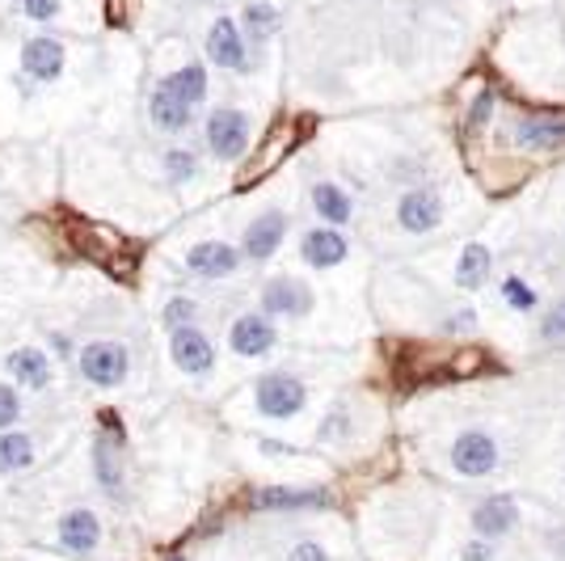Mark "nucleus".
Returning a JSON list of instances; mask_svg holds the SVG:
<instances>
[{"label": "nucleus", "mask_w": 565, "mask_h": 561, "mask_svg": "<svg viewBox=\"0 0 565 561\" xmlns=\"http://www.w3.org/2000/svg\"><path fill=\"white\" fill-rule=\"evenodd\" d=\"M76 372L89 389H118L131 375V351L115 338H94L76 351Z\"/></svg>", "instance_id": "obj_1"}, {"label": "nucleus", "mask_w": 565, "mask_h": 561, "mask_svg": "<svg viewBox=\"0 0 565 561\" xmlns=\"http://www.w3.org/2000/svg\"><path fill=\"white\" fill-rule=\"evenodd\" d=\"M254 405H258L262 419L270 422H287L296 414H305L308 405V384L296 372H266L254 384Z\"/></svg>", "instance_id": "obj_2"}, {"label": "nucleus", "mask_w": 565, "mask_h": 561, "mask_svg": "<svg viewBox=\"0 0 565 561\" xmlns=\"http://www.w3.org/2000/svg\"><path fill=\"white\" fill-rule=\"evenodd\" d=\"M249 136H254V118L236 106H215L203 123V140L215 161H241L249 148Z\"/></svg>", "instance_id": "obj_3"}, {"label": "nucleus", "mask_w": 565, "mask_h": 561, "mask_svg": "<svg viewBox=\"0 0 565 561\" xmlns=\"http://www.w3.org/2000/svg\"><path fill=\"white\" fill-rule=\"evenodd\" d=\"M203 51H207V64L224 72H249L254 68V51L245 43L236 18H215L207 25V39H203Z\"/></svg>", "instance_id": "obj_4"}, {"label": "nucleus", "mask_w": 565, "mask_h": 561, "mask_svg": "<svg viewBox=\"0 0 565 561\" xmlns=\"http://www.w3.org/2000/svg\"><path fill=\"white\" fill-rule=\"evenodd\" d=\"M451 468L460 477H490L498 468V440L486 426H469L451 440Z\"/></svg>", "instance_id": "obj_5"}, {"label": "nucleus", "mask_w": 565, "mask_h": 561, "mask_svg": "<svg viewBox=\"0 0 565 561\" xmlns=\"http://www.w3.org/2000/svg\"><path fill=\"white\" fill-rule=\"evenodd\" d=\"M444 215H448V203L435 187H409L397 199V224L414 236L435 233L444 224Z\"/></svg>", "instance_id": "obj_6"}, {"label": "nucleus", "mask_w": 565, "mask_h": 561, "mask_svg": "<svg viewBox=\"0 0 565 561\" xmlns=\"http://www.w3.org/2000/svg\"><path fill=\"white\" fill-rule=\"evenodd\" d=\"M94 481L110 502H127V461H122V435L97 431L94 440Z\"/></svg>", "instance_id": "obj_7"}, {"label": "nucleus", "mask_w": 565, "mask_h": 561, "mask_svg": "<svg viewBox=\"0 0 565 561\" xmlns=\"http://www.w3.org/2000/svg\"><path fill=\"white\" fill-rule=\"evenodd\" d=\"M262 313L270 321H296L312 313V287L291 275H275V279L262 283Z\"/></svg>", "instance_id": "obj_8"}, {"label": "nucleus", "mask_w": 565, "mask_h": 561, "mask_svg": "<svg viewBox=\"0 0 565 561\" xmlns=\"http://www.w3.org/2000/svg\"><path fill=\"white\" fill-rule=\"evenodd\" d=\"M169 359H173V368H178V372L207 375L215 368V347H212V338H207L199 326L169 329Z\"/></svg>", "instance_id": "obj_9"}, {"label": "nucleus", "mask_w": 565, "mask_h": 561, "mask_svg": "<svg viewBox=\"0 0 565 561\" xmlns=\"http://www.w3.org/2000/svg\"><path fill=\"white\" fill-rule=\"evenodd\" d=\"M64 64H68V51L60 39L51 34H30L22 43V72L34 81V85H55L64 76Z\"/></svg>", "instance_id": "obj_10"}, {"label": "nucleus", "mask_w": 565, "mask_h": 561, "mask_svg": "<svg viewBox=\"0 0 565 561\" xmlns=\"http://www.w3.org/2000/svg\"><path fill=\"white\" fill-rule=\"evenodd\" d=\"M287 229H291L287 211H279V208L262 211L258 220L245 229V236H241V245H236V250H241V257H245V262H270V257L279 254Z\"/></svg>", "instance_id": "obj_11"}, {"label": "nucleus", "mask_w": 565, "mask_h": 561, "mask_svg": "<svg viewBox=\"0 0 565 561\" xmlns=\"http://www.w3.org/2000/svg\"><path fill=\"white\" fill-rule=\"evenodd\" d=\"M275 342H279V326L266 313H241L228 326V347L241 359H262L275 351Z\"/></svg>", "instance_id": "obj_12"}, {"label": "nucleus", "mask_w": 565, "mask_h": 561, "mask_svg": "<svg viewBox=\"0 0 565 561\" xmlns=\"http://www.w3.org/2000/svg\"><path fill=\"white\" fill-rule=\"evenodd\" d=\"M241 250L236 245H228V241H199V245H190L186 250V271L194 275V279H228V275H236L241 271Z\"/></svg>", "instance_id": "obj_13"}, {"label": "nucleus", "mask_w": 565, "mask_h": 561, "mask_svg": "<svg viewBox=\"0 0 565 561\" xmlns=\"http://www.w3.org/2000/svg\"><path fill=\"white\" fill-rule=\"evenodd\" d=\"M519 152H557L565 148V115H523L511 131Z\"/></svg>", "instance_id": "obj_14"}, {"label": "nucleus", "mask_w": 565, "mask_h": 561, "mask_svg": "<svg viewBox=\"0 0 565 561\" xmlns=\"http://www.w3.org/2000/svg\"><path fill=\"white\" fill-rule=\"evenodd\" d=\"M4 368L13 375V384L25 389V393H47L51 380H55V359L43 347H18V351H9Z\"/></svg>", "instance_id": "obj_15"}, {"label": "nucleus", "mask_w": 565, "mask_h": 561, "mask_svg": "<svg viewBox=\"0 0 565 561\" xmlns=\"http://www.w3.org/2000/svg\"><path fill=\"white\" fill-rule=\"evenodd\" d=\"M102 544V519L89 507H72L60 519V549L68 558H94Z\"/></svg>", "instance_id": "obj_16"}, {"label": "nucleus", "mask_w": 565, "mask_h": 561, "mask_svg": "<svg viewBox=\"0 0 565 561\" xmlns=\"http://www.w3.org/2000/svg\"><path fill=\"white\" fill-rule=\"evenodd\" d=\"M347 254H351V245H347L342 229L321 224V229H308L300 236V257H305V266H312V271H333V266L347 262Z\"/></svg>", "instance_id": "obj_17"}, {"label": "nucleus", "mask_w": 565, "mask_h": 561, "mask_svg": "<svg viewBox=\"0 0 565 561\" xmlns=\"http://www.w3.org/2000/svg\"><path fill=\"white\" fill-rule=\"evenodd\" d=\"M511 528H519V502L511 494H490L486 502L472 507V532L481 540L507 537Z\"/></svg>", "instance_id": "obj_18"}, {"label": "nucleus", "mask_w": 565, "mask_h": 561, "mask_svg": "<svg viewBox=\"0 0 565 561\" xmlns=\"http://www.w3.org/2000/svg\"><path fill=\"white\" fill-rule=\"evenodd\" d=\"M148 118H152L157 131L182 136V131H190V123H194V106H186L178 94H169L166 85H157L152 97H148Z\"/></svg>", "instance_id": "obj_19"}, {"label": "nucleus", "mask_w": 565, "mask_h": 561, "mask_svg": "<svg viewBox=\"0 0 565 561\" xmlns=\"http://www.w3.org/2000/svg\"><path fill=\"white\" fill-rule=\"evenodd\" d=\"M236 25H241V34H245V43H249V51L266 47L275 34L282 30V13L270 4V0H249L245 9H241V18H236Z\"/></svg>", "instance_id": "obj_20"}, {"label": "nucleus", "mask_w": 565, "mask_h": 561, "mask_svg": "<svg viewBox=\"0 0 565 561\" xmlns=\"http://www.w3.org/2000/svg\"><path fill=\"white\" fill-rule=\"evenodd\" d=\"M258 511H312L326 507V490H300V486H266L254 494Z\"/></svg>", "instance_id": "obj_21"}, {"label": "nucleus", "mask_w": 565, "mask_h": 561, "mask_svg": "<svg viewBox=\"0 0 565 561\" xmlns=\"http://www.w3.org/2000/svg\"><path fill=\"white\" fill-rule=\"evenodd\" d=\"M490 271H494V254H490V245L472 241V245H465L460 257H456V275H451V279H456L460 292H477V287H486Z\"/></svg>", "instance_id": "obj_22"}, {"label": "nucleus", "mask_w": 565, "mask_h": 561, "mask_svg": "<svg viewBox=\"0 0 565 561\" xmlns=\"http://www.w3.org/2000/svg\"><path fill=\"white\" fill-rule=\"evenodd\" d=\"M312 211H317L321 224H330V229L351 224V215H354L351 190H342L338 182H317V187H312Z\"/></svg>", "instance_id": "obj_23"}, {"label": "nucleus", "mask_w": 565, "mask_h": 561, "mask_svg": "<svg viewBox=\"0 0 565 561\" xmlns=\"http://www.w3.org/2000/svg\"><path fill=\"white\" fill-rule=\"evenodd\" d=\"M161 85H166L169 94L182 97L186 106H194V110H199V106L207 102V94H212V81H207V64H182L178 72H169Z\"/></svg>", "instance_id": "obj_24"}, {"label": "nucleus", "mask_w": 565, "mask_h": 561, "mask_svg": "<svg viewBox=\"0 0 565 561\" xmlns=\"http://www.w3.org/2000/svg\"><path fill=\"white\" fill-rule=\"evenodd\" d=\"M39 447L25 431H0V477H18L25 468H34Z\"/></svg>", "instance_id": "obj_25"}, {"label": "nucleus", "mask_w": 565, "mask_h": 561, "mask_svg": "<svg viewBox=\"0 0 565 561\" xmlns=\"http://www.w3.org/2000/svg\"><path fill=\"white\" fill-rule=\"evenodd\" d=\"M502 300H507V308H515V313H532V308L541 305L536 287H532L527 279H519V275L502 279Z\"/></svg>", "instance_id": "obj_26"}, {"label": "nucleus", "mask_w": 565, "mask_h": 561, "mask_svg": "<svg viewBox=\"0 0 565 561\" xmlns=\"http://www.w3.org/2000/svg\"><path fill=\"white\" fill-rule=\"evenodd\" d=\"M199 173V157L190 152V148H169L166 152V178L173 182V187H182V182H190Z\"/></svg>", "instance_id": "obj_27"}, {"label": "nucleus", "mask_w": 565, "mask_h": 561, "mask_svg": "<svg viewBox=\"0 0 565 561\" xmlns=\"http://www.w3.org/2000/svg\"><path fill=\"white\" fill-rule=\"evenodd\" d=\"M22 422V393L13 380H0V431H13Z\"/></svg>", "instance_id": "obj_28"}, {"label": "nucleus", "mask_w": 565, "mask_h": 561, "mask_svg": "<svg viewBox=\"0 0 565 561\" xmlns=\"http://www.w3.org/2000/svg\"><path fill=\"white\" fill-rule=\"evenodd\" d=\"M161 321H166V329L199 326V305H194L190 296H173L166 305V313H161Z\"/></svg>", "instance_id": "obj_29"}, {"label": "nucleus", "mask_w": 565, "mask_h": 561, "mask_svg": "<svg viewBox=\"0 0 565 561\" xmlns=\"http://www.w3.org/2000/svg\"><path fill=\"white\" fill-rule=\"evenodd\" d=\"M541 342L544 347H565V296L544 313L541 321Z\"/></svg>", "instance_id": "obj_30"}, {"label": "nucleus", "mask_w": 565, "mask_h": 561, "mask_svg": "<svg viewBox=\"0 0 565 561\" xmlns=\"http://www.w3.org/2000/svg\"><path fill=\"white\" fill-rule=\"evenodd\" d=\"M22 13L30 18V22L47 25L64 13V0H22Z\"/></svg>", "instance_id": "obj_31"}, {"label": "nucleus", "mask_w": 565, "mask_h": 561, "mask_svg": "<svg viewBox=\"0 0 565 561\" xmlns=\"http://www.w3.org/2000/svg\"><path fill=\"white\" fill-rule=\"evenodd\" d=\"M490 115H494V89H481V94L472 97V106H469V131H481L486 123H490Z\"/></svg>", "instance_id": "obj_32"}, {"label": "nucleus", "mask_w": 565, "mask_h": 561, "mask_svg": "<svg viewBox=\"0 0 565 561\" xmlns=\"http://www.w3.org/2000/svg\"><path fill=\"white\" fill-rule=\"evenodd\" d=\"M477 329V313L472 308H456L444 317V334H472Z\"/></svg>", "instance_id": "obj_33"}, {"label": "nucleus", "mask_w": 565, "mask_h": 561, "mask_svg": "<svg viewBox=\"0 0 565 561\" xmlns=\"http://www.w3.org/2000/svg\"><path fill=\"white\" fill-rule=\"evenodd\" d=\"M287 561H330V553H326L317 540H300V544H291Z\"/></svg>", "instance_id": "obj_34"}, {"label": "nucleus", "mask_w": 565, "mask_h": 561, "mask_svg": "<svg viewBox=\"0 0 565 561\" xmlns=\"http://www.w3.org/2000/svg\"><path fill=\"white\" fill-rule=\"evenodd\" d=\"M342 435H347V405H338L321 426V440H342Z\"/></svg>", "instance_id": "obj_35"}, {"label": "nucleus", "mask_w": 565, "mask_h": 561, "mask_svg": "<svg viewBox=\"0 0 565 561\" xmlns=\"http://www.w3.org/2000/svg\"><path fill=\"white\" fill-rule=\"evenodd\" d=\"M460 558H465V561H494V540H481V537L469 540Z\"/></svg>", "instance_id": "obj_36"}, {"label": "nucleus", "mask_w": 565, "mask_h": 561, "mask_svg": "<svg viewBox=\"0 0 565 561\" xmlns=\"http://www.w3.org/2000/svg\"><path fill=\"white\" fill-rule=\"evenodd\" d=\"M51 347H55V351L68 359V354H72V338H64V334H51Z\"/></svg>", "instance_id": "obj_37"}, {"label": "nucleus", "mask_w": 565, "mask_h": 561, "mask_svg": "<svg viewBox=\"0 0 565 561\" xmlns=\"http://www.w3.org/2000/svg\"><path fill=\"white\" fill-rule=\"evenodd\" d=\"M173 561H182V558H173Z\"/></svg>", "instance_id": "obj_38"}]
</instances>
